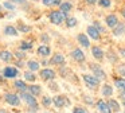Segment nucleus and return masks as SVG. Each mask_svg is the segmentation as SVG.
Listing matches in <instances>:
<instances>
[{
	"mask_svg": "<svg viewBox=\"0 0 125 113\" xmlns=\"http://www.w3.org/2000/svg\"><path fill=\"white\" fill-rule=\"evenodd\" d=\"M69 16H70L69 13H63L59 8H52V10H50V12L47 13L49 22L52 24V26H57V27L65 24L66 19H67Z\"/></svg>",
	"mask_w": 125,
	"mask_h": 113,
	"instance_id": "1",
	"label": "nucleus"
},
{
	"mask_svg": "<svg viewBox=\"0 0 125 113\" xmlns=\"http://www.w3.org/2000/svg\"><path fill=\"white\" fill-rule=\"evenodd\" d=\"M19 96H20V98H22V101L27 105L28 112H38L39 110L38 100H36V97L32 96L30 91H22V93H19Z\"/></svg>",
	"mask_w": 125,
	"mask_h": 113,
	"instance_id": "2",
	"label": "nucleus"
},
{
	"mask_svg": "<svg viewBox=\"0 0 125 113\" xmlns=\"http://www.w3.org/2000/svg\"><path fill=\"white\" fill-rule=\"evenodd\" d=\"M3 98H4V101H6L7 105L14 106V108L20 106V102H22V98H20L19 93H14V91H6Z\"/></svg>",
	"mask_w": 125,
	"mask_h": 113,
	"instance_id": "3",
	"label": "nucleus"
},
{
	"mask_svg": "<svg viewBox=\"0 0 125 113\" xmlns=\"http://www.w3.org/2000/svg\"><path fill=\"white\" fill-rule=\"evenodd\" d=\"M82 81L86 85V88H89L90 90H95L101 85V79H98L93 74H82Z\"/></svg>",
	"mask_w": 125,
	"mask_h": 113,
	"instance_id": "4",
	"label": "nucleus"
},
{
	"mask_svg": "<svg viewBox=\"0 0 125 113\" xmlns=\"http://www.w3.org/2000/svg\"><path fill=\"white\" fill-rule=\"evenodd\" d=\"M39 78H41L43 82H50V81H54L57 78V71L51 67H44V69L39 70Z\"/></svg>",
	"mask_w": 125,
	"mask_h": 113,
	"instance_id": "5",
	"label": "nucleus"
},
{
	"mask_svg": "<svg viewBox=\"0 0 125 113\" xmlns=\"http://www.w3.org/2000/svg\"><path fill=\"white\" fill-rule=\"evenodd\" d=\"M89 69H90V71H92V74L95 75L98 79L105 81L106 78H108V74L105 73V70H104L98 63H89Z\"/></svg>",
	"mask_w": 125,
	"mask_h": 113,
	"instance_id": "6",
	"label": "nucleus"
},
{
	"mask_svg": "<svg viewBox=\"0 0 125 113\" xmlns=\"http://www.w3.org/2000/svg\"><path fill=\"white\" fill-rule=\"evenodd\" d=\"M120 19H118V15L114 12H110V13H106L105 18H104V24H105L108 28H114V27L118 24Z\"/></svg>",
	"mask_w": 125,
	"mask_h": 113,
	"instance_id": "7",
	"label": "nucleus"
},
{
	"mask_svg": "<svg viewBox=\"0 0 125 113\" xmlns=\"http://www.w3.org/2000/svg\"><path fill=\"white\" fill-rule=\"evenodd\" d=\"M4 79H16V77L19 75V69L16 66H6L1 71Z\"/></svg>",
	"mask_w": 125,
	"mask_h": 113,
	"instance_id": "8",
	"label": "nucleus"
},
{
	"mask_svg": "<svg viewBox=\"0 0 125 113\" xmlns=\"http://www.w3.org/2000/svg\"><path fill=\"white\" fill-rule=\"evenodd\" d=\"M66 63V58L62 53H54V55L50 56L49 59V65L50 66H63Z\"/></svg>",
	"mask_w": 125,
	"mask_h": 113,
	"instance_id": "9",
	"label": "nucleus"
},
{
	"mask_svg": "<svg viewBox=\"0 0 125 113\" xmlns=\"http://www.w3.org/2000/svg\"><path fill=\"white\" fill-rule=\"evenodd\" d=\"M52 104H54L55 108L61 109V108H65L67 105H70V101H69V98L65 94H57V96L52 97Z\"/></svg>",
	"mask_w": 125,
	"mask_h": 113,
	"instance_id": "10",
	"label": "nucleus"
},
{
	"mask_svg": "<svg viewBox=\"0 0 125 113\" xmlns=\"http://www.w3.org/2000/svg\"><path fill=\"white\" fill-rule=\"evenodd\" d=\"M77 42H78V45L81 46V47L83 48H90L92 47V43H90V38L89 35L86 34V32H78L75 36Z\"/></svg>",
	"mask_w": 125,
	"mask_h": 113,
	"instance_id": "11",
	"label": "nucleus"
},
{
	"mask_svg": "<svg viewBox=\"0 0 125 113\" xmlns=\"http://www.w3.org/2000/svg\"><path fill=\"white\" fill-rule=\"evenodd\" d=\"M70 56L73 61H75L77 63H83L85 61H86V55H85V53L81 50L79 47H75L71 50L70 53Z\"/></svg>",
	"mask_w": 125,
	"mask_h": 113,
	"instance_id": "12",
	"label": "nucleus"
},
{
	"mask_svg": "<svg viewBox=\"0 0 125 113\" xmlns=\"http://www.w3.org/2000/svg\"><path fill=\"white\" fill-rule=\"evenodd\" d=\"M90 51H92L93 58H94L97 62H102L104 59H105V55H106V54L104 53V50L101 48V46H97V45L92 46V47H90Z\"/></svg>",
	"mask_w": 125,
	"mask_h": 113,
	"instance_id": "13",
	"label": "nucleus"
},
{
	"mask_svg": "<svg viewBox=\"0 0 125 113\" xmlns=\"http://www.w3.org/2000/svg\"><path fill=\"white\" fill-rule=\"evenodd\" d=\"M113 85L118 89L120 97H125V78L124 77H113Z\"/></svg>",
	"mask_w": 125,
	"mask_h": 113,
	"instance_id": "14",
	"label": "nucleus"
},
{
	"mask_svg": "<svg viewBox=\"0 0 125 113\" xmlns=\"http://www.w3.org/2000/svg\"><path fill=\"white\" fill-rule=\"evenodd\" d=\"M86 34L89 35L90 39L95 40V42H98V40H101V36H102V34H101L100 31H98L97 28H95L93 24H89V26L86 27Z\"/></svg>",
	"mask_w": 125,
	"mask_h": 113,
	"instance_id": "15",
	"label": "nucleus"
},
{
	"mask_svg": "<svg viewBox=\"0 0 125 113\" xmlns=\"http://www.w3.org/2000/svg\"><path fill=\"white\" fill-rule=\"evenodd\" d=\"M36 54H38L41 58H49L51 56V47L49 45H44V43H41L36 48Z\"/></svg>",
	"mask_w": 125,
	"mask_h": 113,
	"instance_id": "16",
	"label": "nucleus"
},
{
	"mask_svg": "<svg viewBox=\"0 0 125 113\" xmlns=\"http://www.w3.org/2000/svg\"><path fill=\"white\" fill-rule=\"evenodd\" d=\"M95 108H97L98 113H113L110 106H109V104H108V101H105L104 98H100L95 102Z\"/></svg>",
	"mask_w": 125,
	"mask_h": 113,
	"instance_id": "17",
	"label": "nucleus"
},
{
	"mask_svg": "<svg viewBox=\"0 0 125 113\" xmlns=\"http://www.w3.org/2000/svg\"><path fill=\"white\" fill-rule=\"evenodd\" d=\"M12 88L18 91V93H22V91H27L28 90V85L27 81L24 79H14L12 82Z\"/></svg>",
	"mask_w": 125,
	"mask_h": 113,
	"instance_id": "18",
	"label": "nucleus"
},
{
	"mask_svg": "<svg viewBox=\"0 0 125 113\" xmlns=\"http://www.w3.org/2000/svg\"><path fill=\"white\" fill-rule=\"evenodd\" d=\"M112 35L116 38H120L125 35V20H120L114 28H112Z\"/></svg>",
	"mask_w": 125,
	"mask_h": 113,
	"instance_id": "19",
	"label": "nucleus"
},
{
	"mask_svg": "<svg viewBox=\"0 0 125 113\" xmlns=\"http://www.w3.org/2000/svg\"><path fill=\"white\" fill-rule=\"evenodd\" d=\"M14 53L10 50H0V61H3L4 63H11L14 62Z\"/></svg>",
	"mask_w": 125,
	"mask_h": 113,
	"instance_id": "20",
	"label": "nucleus"
},
{
	"mask_svg": "<svg viewBox=\"0 0 125 113\" xmlns=\"http://www.w3.org/2000/svg\"><path fill=\"white\" fill-rule=\"evenodd\" d=\"M3 34L6 35V36H14L15 38V36H18L20 32L18 31L16 26H14V24H7L3 28Z\"/></svg>",
	"mask_w": 125,
	"mask_h": 113,
	"instance_id": "21",
	"label": "nucleus"
},
{
	"mask_svg": "<svg viewBox=\"0 0 125 113\" xmlns=\"http://www.w3.org/2000/svg\"><path fill=\"white\" fill-rule=\"evenodd\" d=\"M114 93V88L110 85V83L105 82L102 86H101V94H102V97H108V98H110L112 96H113Z\"/></svg>",
	"mask_w": 125,
	"mask_h": 113,
	"instance_id": "22",
	"label": "nucleus"
},
{
	"mask_svg": "<svg viewBox=\"0 0 125 113\" xmlns=\"http://www.w3.org/2000/svg\"><path fill=\"white\" fill-rule=\"evenodd\" d=\"M41 62H38L36 59H28L27 62H26V67H27L28 70H31V71H34V73H36V71H39L41 70Z\"/></svg>",
	"mask_w": 125,
	"mask_h": 113,
	"instance_id": "23",
	"label": "nucleus"
},
{
	"mask_svg": "<svg viewBox=\"0 0 125 113\" xmlns=\"http://www.w3.org/2000/svg\"><path fill=\"white\" fill-rule=\"evenodd\" d=\"M58 8H59L63 13H69V15H70V12L74 8V5H73V3L69 1V0H62V3H61V5Z\"/></svg>",
	"mask_w": 125,
	"mask_h": 113,
	"instance_id": "24",
	"label": "nucleus"
},
{
	"mask_svg": "<svg viewBox=\"0 0 125 113\" xmlns=\"http://www.w3.org/2000/svg\"><path fill=\"white\" fill-rule=\"evenodd\" d=\"M16 28L18 31L20 32V34H30V32H32V26H28L27 23H24V22H19V23L16 24Z\"/></svg>",
	"mask_w": 125,
	"mask_h": 113,
	"instance_id": "25",
	"label": "nucleus"
},
{
	"mask_svg": "<svg viewBox=\"0 0 125 113\" xmlns=\"http://www.w3.org/2000/svg\"><path fill=\"white\" fill-rule=\"evenodd\" d=\"M23 79L27 81V82L30 83H35V81L38 79V77H36V74L34 71H31V70H24V73H23Z\"/></svg>",
	"mask_w": 125,
	"mask_h": 113,
	"instance_id": "26",
	"label": "nucleus"
},
{
	"mask_svg": "<svg viewBox=\"0 0 125 113\" xmlns=\"http://www.w3.org/2000/svg\"><path fill=\"white\" fill-rule=\"evenodd\" d=\"M27 91H30V93L35 97H39V96H42V86L38 85V83H30Z\"/></svg>",
	"mask_w": 125,
	"mask_h": 113,
	"instance_id": "27",
	"label": "nucleus"
},
{
	"mask_svg": "<svg viewBox=\"0 0 125 113\" xmlns=\"http://www.w3.org/2000/svg\"><path fill=\"white\" fill-rule=\"evenodd\" d=\"M108 104H109V106H110L113 113H118L121 110V105H120V102L116 98H108Z\"/></svg>",
	"mask_w": 125,
	"mask_h": 113,
	"instance_id": "28",
	"label": "nucleus"
},
{
	"mask_svg": "<svg viewBox=\"0 0 125 113\" xmlns=\"http://www.w3.org/2000/svg\"><path fill=\"white\" fill-rule=\"evenodd\" d=\"M19 50H23V51H28V50H32L34 48V45H32V40H22L19 43Z\"/></svg>",
	"mask_w": 125,
	"mask_h": 113,
	"instance_id": "29",
	"label": "nucleus"
},
{
	"mask_svg": "<svg viewBox=\"0 0 125 113\" xmlns=\"http://www.w3.org/2000/svg\"><path fill=\"white\" fill-rule=\"evenodd\" d=\"M41 105L43 108H50L52 105V97L50 96H46V94H43V96H41Z\"/></svg>",
	"mask_w": 125,
	"mask_h": 113,
	"instance_id": "30",
	"label": "nucleus"
},
{
	"mask_svg": "<svg viewBox=\"0 0 125 113\" xmlns=\"http://www.w3.org/2000/svg\"><path fill=\"white\" fill-rule=\"evenodd\" d=\"M65 26L67 27V28H74V27L78 26V19H77L75 16H69L65 22Z\"/></svg>",
	"mask_w": 125,
	"mask_h": 113,
	"instance_id": "31",
	"label": "nucleus"
},
{
	"mask_svg": "<svg viewBox=\"0 0 125 113\" xmlns=\"http://www.w3.org/2000/svg\"><path fill=\"white\" fill-rule=\"evenodd\" d=\"M97 5L102 10H110L113 5V0H98Z\"/></svg>",
	"mask_w": 125,
	"mask_h": 113,
	"instance_id": "32",
	"label": "nucleus"
},
{
	"mask_svg": "<svg viewBox=\"0 0 125 113\" xmlns=\"http://www.w3.org/2000/svg\"><path fill=\"white\" fill-rule=\"evenodd\" d=\"M106 56H108L110 63H117V62H118V58H120L118 53L116 54V53H113V51H108V53H106Z\"/></svg>",
	"mask_w": 125,
	"mask_h": 113,
	"instance_id": "33",
	"label": "nucleus"
},
{
	"mask_svg": "<svg viewBox=\"0 0 125 113\" xmlns=\"http://www.w3.org/2000/svg\"><path fill=\"white\" fill-rule=\"evenodd\" d=\"M1 4H3L4 10H6L7 12H11V11H15V10H16V4H14V3L8 1V0H4Z\"/></svg>",
	"mask_w": 125,
	"mask_h": 113,
	"instance_id": "34",
	"label": "nucleus"
},
{
	"mask_svg": "<svg viewBox=\"0 0 125 113\" xmlns=\"http://www.w3.org/2000/svg\"><path fill=\"white\" fill-rule=\"evenodd\" d=\"M93 26H94L95 28H97L98 31L101 32V34H105V32H106V30H108V27H106L105 24L102 26V23H101L100 20H94V22H93Z\"/></svg>",
	"mask_w": 125,
	"mask_h": 113,
	"instance_id": "35",
	"label": "nucleus"
},
{
	"mask_svg": "<svg viewBox=\"0 0 125 113\" xmlns=\"http://www.w3.org/2000/svg\"><path fill=\"white\" fill-rule=\"evenodd\" d=\"M116 71L118 73L120 77H125V63H117Z\"/></svg>",
	"mask_w": 125,
	"mask_h": 113,
	"instance_id": "36",
	"label": "nucleus"
},
{
	"mask_svg": "<svg viewBox=\"0 0 125 113\" xmlns=\"http://www.w3.org/2000/svg\"><path fill=\"white\" fill-rule=\"evenodd\" d=\"M14 55H15V58H16V59H26V58H27V54H26V51L19 50V48H18V50L14 53Z\"/></svg>",
	"mask_w": 125,
	"mask_h": 113,
	"instance_id": "37",
	"label": "nucleus"
},
{
	"mask_svg": "<svg viewBox=\"0 0 125 113\" xmlns=\"http://www.w3.org/2000/svg\"><path fill=\"white\" fill-rule=\"evenodd\" d=\"M58 0H42V4L44 7H50V8H55V4H57Z\"/></svg>",
	"mask_w": 125,
	"mask_h": 113,
	"instance_id": "38",
	"label": "nucleus"
},
{
	"mask_svg": "<svg viewBox=\"0 0 125 113\" xmlns=\"http://www.w3.org/2000/svg\"><path fill=\"white\" fill-rule=\"evenodd\" d=\"M14 66H16L18 69H24V67H26L24 59H15V61H14Z\"/></svg>",
	"mask_w": 125,
	"mask_h": 113,
	"instance_id": "39",
	"label": "nucleus"
},
{
	"mask_svg": "<svg viewBox=\"0 0 125 113\" xmlns=\"http://www.w3.org/2000/svg\"><path fill=\"white\" fill-rule=\"evenodd\" d=\"M39 39H41V42L44 43V45H49L50 43V36H49V34H46V32H42L41 36H39Z\"/></svg>",
	"mask_w": 125,
	"mask_h": 113,
	"instance_id": "40",
	"label": "nucleus"
},
{
	"mask_svg": "<svg viewBox=\"0 0 125 113\" xmlns=\"http://www.w3.org/2000/svg\"><path fill=\"white\" fill-rule=\"evenodd\" d=\"M71 113H87V112H86V109L82 108V106H74Z\"/></svg>",
	"mask_w": 125,
	"mask_h": 113,
	"instance_id": "41",
	"label": "nucleus"
},
{
	"mask_svg": "<svg viewBox=\"0 0 125 113\" xmlns=\"http://www.w3.org/2000/svg\"><path fill=\"white\" fill-rule=\"evenodd\" d=\"M49 89H50V90H51V91H58V90H59V88H58V85H57V83L54 82V81H50Z\"/></svg>",
	"mask_w": 125,
	"mask_h": 113,
	"instance_id": "42",
	"label": "nucleus"
},
{
	"mask_svg": "<svg viewBox=\"0 0 125 113\" xmlns=\"http://www.w3.org/2000/svg\"><path fill=\"white\" fill-rule=\"evenodd\" d=\"M8 1L14 3V4H16V5H24V4H27L28 0H8Z\"/></svg>",
	"mask_w": 125,
	"mask_h": 113,
	"instance_id": "43",
	"label": "nucleus"
},
{
	"mask_svg": "<svg viewBox=\"0 0 125 113\" xmlns=\"http://www.w3.org/2000/svg\"><path fill=\"white\" fill-rule=\"evenodd\" d=\"M117 53H118V55L121 56L122 59H125V47H120Z\"/></svg>",
	"mask_w": 125,
	"mask_h": 113,
	"instance_id": "44",
	"label": "nucleus"
},
{
	"mask_svg": "<svg viewBox=\"0 0 125 113\" xmlns=\"http://www.w3.org/2000/svg\"><path fill=\"white\" fill-rule=\"evenodd\" d=\"M85 3H86L87 5H95L98 3V0H85Z\"/></svg>",
	"mask_w": 125,
	"mask_h": 113,
	"instance_id": "45",
	"label": "nucleus"
},
{
	"mask_svg": "<svg viewBox=\"0 0 125 113\" xmlns=\"http://www.w3.org/2000/svg\"><path fill=\"white\" fill-rule=\"evenodd\" d=\"M118 12H120V15H121V18L125 20V5H124V7H121V8H120V11H118Z\"/></svg>",
	"mask_w": 125,
	"mask_h": 113,
	"instance_id": "46",
	"label": "nucleus"
},
{
	"mask_svg": "<svg viewBox=\"0 0 125 113\" xmlns=\"http://www.w3.org/2000/svg\"><path fill=\"white\" fill-rule=\"evenodd\" d=\"M121 98V104H122V106L125 108V97H120Z\"/></svg>",
	"mask_w": 125,
	"mask_h": 113,
	"instance_id": "47",
	"label": "nucleus"
},
{
	"mask_svg": "<svg viewBox=\"0 0 125 113\" xmlns=\"http://www.w3.org/2000/svg\"><path fill=\"white\" fill-rule=\"evenodd\" d=\"M0 113H8V110L4 109V108H0Z\"/></svg>",
	"mask_w": 125,
	"mask_h": 113,
	"instance_id": "48",
	"label": "nucleus"
},
{
	"mask_svg": "<svg viewBox=\"0 0 125 113\" xmlns=\"http://www.w3.org/2000/svg\"><path fill=\"white\" fill-rule=\"evenodd\" d=\"M85 101H86V102H89V104H92V100H90V97H85Z\"/></svg>",
	"mask_w": 125,
	"mask_h": 113,
	"instance_id": "49",
	"label": "nucleus"
},
{
	"mask_svg": "<svg viewBox=\"0 0 125 113\" xmlns=\"http://www.w3.org/2000/svg\"><path fill=\"white\" fill-rule=\"evenodd\" d=\"M3 11H4V7H3V4L0 3V12H3Z\"/></svg>",
	"mask_w": 125,
	"mask_h": 113,
	"instance_id": "50",
	"label": "nucleus"
},
{
	"mask_svg": "<svg viewBox=\"0 0 125 113\" xmlns=\"http://www.w3.org/2000/svg\"><path fill=\"white\" fill-rule=\"evenodd\" d=\"M28 1H32L34 3V1H36V0H28Z\"/></svg>",
	"mask_w": 125,
	"mask_h": 113,
	"instance_id": "51",
	"label": "nucleus"
},
{
	"mask_svg": "<svg viewBox=\"0 0 125 113\" xmlns=\"http://www.w3.org/2000/svg\"><path fill=\"white\" fill-rule=\"evenodd\" d=\"M27 113H36V112H27Z\"/></svg>",
	"mask_w": 125,
	"mask_h": 113,
	"instance_id": "52",
	"label": "nucleus"
},
{
	"mask_svg": "<svg viewBox=\"0 0 125 113\" xmlns=\"http://www.w3.org/2000/svg\"><path fill=\"white\" fill-rule=\"evenodd\" d=\"M43 113H50V112H47V110H46V112H43Z\"/></svg>",
	"mask_w": 125,
	"mask_h": 113,
	"instance_id": "53",
	"label": "nucleus"
},
{
	"mask_svg": "<svg viewBox=\"0 0 125 113\" xmlns=\"http://www.w3.org/2000/svg\"><path fill=\"white\" fill-rule=\"evenodd\" d=\"M124 113H125V112H124Z\"/></svg>",
	"mask_w": 125,
	"mask_h": 113,
	"instance_id": "54",
	"label": "nucleus"
}]
</instances>
